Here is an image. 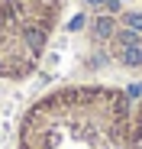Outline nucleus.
<instances>
[{"label":"nucleus","mask_w":142,"mask_h":149,"mask_svg":"<svg viewBox=\"0 0 142 149\" xmlns=\"http://www.w3.org/2000/svg\"><path fill=\"white\" fill-rule=\"evenodd\" d=\"M13 149H142V88H52L19 117Z\"/></svg>","instance_id":"1"},{"label":"nucleus","mask_w":142,"mask_h":149,"mask_svg":"<svg viewBox=\"0 0 142 149\" xmlns=\"http://www.w3.org/2000/svg\"><path fill=\"white\" fill-rule=\"evenodd\" d=\"M68 0H0V81H23L39 68Z\"/></svg>","instance_id":"2"}]
</instances>
